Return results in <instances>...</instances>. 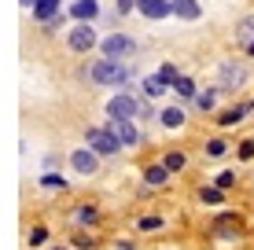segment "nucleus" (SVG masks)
I'll list each match as a JSON object with an SVG mask.
<instances>
[{"label":"nucleus","instance_id":"obj_3","mask_svg":"<svg viewBox=\"0 0 254 250\" xmlns=\"http://www.w3.org/2000/svg\"><path fill=\"white\" fill-rule=\"evenodd\" d=\"M100 48H103V59H118V63H122V59H129L136 51V41L126 37V33H111Z\"/></svg>","mask_w":254,"mask_h":250},{"label":"nucleus","instance_id":"obj_29","mask_svg":"<svg viewBox=\"0 0 254 250\" xmlns=\"http://www.w3.org/2000/svg\"><path fill=\"white\" fill-rule=\"evenodd\" d=\"M115 7H118V15H126V11L136 7V0H115Z\"/></svg>","mask_w":254,"mask_h":250},{"label":"nucleus","instance_id":"obj_17","mask_svg":"<svg viewBox=\"0 0 254 250\" xmlns=\"http://www.w3.org/2000/svg\"><path fill=\"white\" fill-rule=\"evenodd\" d=\"M159 118H162L166 129H181V125H185V110H181V107H166Z\"/></svg>","mask_w":254,"mask_h":250},{"label":"nucleus","instance_id":"obj_20","mask_svg":"<svg viewBox=\"0 0 254 250\" xmlns=\"http://www.w3.org/2000/svg\"><path fill=\"white\" fill-rule=\"evenodd\" d=\"M214 103H217V92H214V89L195 92V107H199V110H214Z\"/></svg>","mask_w":254,"mask_h":250},{"label":"nucleus","instance_id":"obj_5","mask_svg":"<svg viewBox=\"0 0 254 250\" xmlns=\"http://www.w3.org/2000/svg\"><path fill=\"white\" fill-rule=\"evenodd\" d=\"M111 133L118 136V144L122 148H133V144H140V129L133 125V118H111Z\"/></svg>","mask_w":254,"mask_h":250},{"label":"nucleus","instance_id":"obj_28","mask_svg":"<svg viewBox=\"0 0 254 250\" xmlns=\"http://www.w3.org/2000/svg\"><path fill=\"white\" fill-rule=\"evenodd\" d=\"M240 158H243V162L254 158V140H243V144H240Z\"/></svg>","mask_w":254,"mask_h":250},{"label":"nucleus","instance_id":"obj_1","mask_svg":"<svg viewBox=\"0 0 254 250\" xmlns=\"http://www.w3.org/2000/svg\"><path fill=\"white\" fill-rule=\"evenodd\" d=\"M89 77L96 85H126L129 81V70L118 63V59H100V63H92V70H89Z\"/></svg>","mask_w":254,"mask_h":250},{"label":"nucleus","instance_id":"obj_7","mask_svg":"<svg viewBox=\"0 0 254 250\" xmlns=\"http://www.w3.org/2000/svg\"><path fill=\"white\" fill-rule=\"evenodd\" d=\"M66 41H70V48H74V51H89V48L96 45V30H92L89 22H77L74 30H70Z\"/></svg>","mask_w":254,"mask_h":250},{"label":"nucleus","instance_id":"obj_15","mask_svg":"<svg viewBox=\"0 0 254 250\" xmlns=\"http://www.w3.org/2000/svg\"><path fill=\"white\" fill-rule=\"evenodd\" d=\"M56 11H59V0H37V4H33V15H37L41 22H52Z\"/></svg>","mask_w":254,"mask_h":250},{"label":"nucleus","instance_id":"obj_18","mask_svg":"<svg viewBox=\"0 0 254 250\" xmlns=\"http://www.w3.org/2000/svg\"><path fill=\"white\" fill-rule=\"evenodd\" d=\"M144 180H147V184H166V180H170L166 162H159V166H147V169H144Z\"/></svg>","mask_w":254,"mask_h":250},{"label":"nucleus","instance_id":"obj_33","mask_svg":"<svg viewBox=\"0 0 254 250\" xmlns=\"http://www.w3.org/2000/svg\"><path fill=\"white\" fill-rule=\"evenodd\" d=\"M251 110H254V103H251Z\"/></svg>","mask_w":254,"mask_h":250},{"label":"nucleus","instance_id":"obj_16","mask_svg":"<svg viewBox=\"0 0 254 250\" xmlns=\"http://www.w3.org/2000/svg\"><path fill=\"white\" fill-rule=\"evenodd\" d=\"M166 89H170V81H166L162 74H151V77L144 81V96H162Z\"/></svg>","mask_w":254,"mask_h":250},{"label":"nucleus","instance_id":"obj_4","mask_svg":"<svg viewBox=\"0 0 254 250\" xmlns=\"http://www.w3.org/2000/svg\"><path fill=\"white\" fill-rule=\"evenodd\" d=\"M89 148L96 154H118V136L111 133V129H89Z\"/></svg>","mask_w":254,"mask_h":250},{"label":"nucleus","instance_id":"obj_10","mask_svg":"<svg viewBox=\"0 0 254 250\" xmlns=\"http://www.w3.org/2000/svg\"><path fill=\"white\" fill-rule=\"evenodd\" d=\"M170 11L177 15V19H185V22H195L199 15H203V7H199L195 0H170Z\"/></svg>","mask_w":254,"mask_h":250},{"label":"nucleus","instance_id":"obj_21","mask_svg":"<svg viewBox=\"0 0 254 250\" xmlns=\"http://www.w3.org/2000/svg\"><path fill=\"white\" fill-rule=\"evenodd\" d=\"M173 89H177L181 96H195V81H191V77H181V74H177V81H173Z\"/></svg>","mask_w":254,"mask_h":250},{"label":"nucleus","instance_id":"obj_25","mask_svg":"<svg viewBox=\"0 0 254 250\" xmlns=\"http://www.w3.org/2000/svg\"><path fill=\"white\" fill-rule=\"evenodd\" d=\"M45 239H48V228H33L30 232V247H41Z\"/></svg>","mask_w":254,"mask_h":250},{"label":"nucleus","instance_id":"obj_30","mask_svg":"<svg viewBox=\"0 0 254 250\" xmlns=\"http://www.w3.org/2000/svg\"><path fill=\"white\" fill-rule=\"evenodd\" d=\"M159 74H162V77H166V81H170V85H173V81H177V66H170V63H166V66H162V70H159Z\"/></svg>","mask_w":254,"mask_h":250},{"label":"nucleus","instance_id":"obj_8","mask_svg":"<svg viewBox=\"0 0 254 250\" xmlns=\"http://www.w3.org/2000/svg\"><path fill=\"white\" fill-rule=\"evenodd\" d=\"M70 166H74L81 177H92L96 169H100V162H96V151H92V148H81V151L70 154Z\"/></svg>","mask_w":254,"mask_h":250},{"label":"nucleus","instance_id":"obj_19","mask_svg":"<svg viewBox=\"0 0 254 250\" xmlns=\"http://www.w3.org/2000/svg\"><path fill=\"white\" fill-rule=\"evenodd\" d=\"M199 202H203V206H221L225 192H221V188H203V192H199Z\"/></svg>","mask_w":254,"mask_h":250},{"label":"nucleus","instance_id":"obj_14","mask_svg":"<svg viewBox=\"0 0 254 250\" xmlns=\"http://www.w3.org/2000/svg\"><path fill=\"white\" fill-rule=\"evenodd\" d=\"M214 228H217V236H240V217H236V213H225V217L214 221Z\"/></svg>","mask_w":254,"mask_h":250},{"label":"nucleus","instance_id":"obj_31","mask_svg":"<svg viewBox=\"0 0 254 250\" xmlns=\"http://www.w3.org/2000/svg\"><path fill=\"white\" fill-rule=\"evenodd\" d=\"M33 4H37V0H22V7H33Z\"/></svg>","mask_w":254,"mask_h":250},{"label":"nucleus","instance_id":"obj_22","mask_svg":"<svg viewBox=\"0 0 254 250\" xmlns=\"http://www.w3.org/2000/svg\"><path fill=\"white\" fill-rule=\"evenodd\" d=\"M166 169H170V173H177V169H185V154H181V151H173V154H166Z\"/></svg>","mask_w":254,"mask_h":250},{"label":"nucleus","instance_id":"obj_11","mask_svg":"<svg viewBox=\"0 0 254 250\" xmlns=\"http://www.w3.org/2000/svg\"><path fill=\"white\" fill-rule=\"evenodd\" d=\"M236 45L247 51V55H254V15H247V19L240 22V30H236Z\"/></svg>","mask_w":254,"mask_h":250},{"label":"nucleus","instance_id":"obj_23","mask_svg":"<svg viewBox=\"0 0 254 250\" xmlns=\"http://www.w3.org/2000/svg\"><path fill=\"white\" fill-rule=\"evenodd\" d=\"M74 221H77V225H92V221H96V210H92V206H81V210L74 213Z\"/></svg>","mask_w":254,"mask_h":250},{"label":"nucleus","instance_id":"obj_32","mask_svg":"<svg viewBox=\"0 0 254 250\" xmlns=\"http://www.w3.org/2000/svg\"><path fill=\"white\" fill-rule=\"evenodd\" d=\"M52 250H66V247H52Z\"/></svg>","mask_w":254,"mask_h":250},{"label":"nucleus","instance_id":"obj_9","mask_svg":"<svg viewBox=\"0 0 254 250\" xmlns=\"http://www.w3.org/2000/svg\"><path fill=\"white\" fill-rule=\"evenodd\" d=\"M136 7H140V15L151 19V22H162L166 15H173L170 11V0H136Z\"/></svg>","mask_w":254,"mask_h":250},{"label":"nucleus","instance_id":"obj_2","mask_svg":"<svg viewBox=\"0 0 254 250\" xmlns=\"http://www.w3.org/2000/svg\"><path fill=\"white\" fill-rule=\"evenodd\" d=\"M247 85V66L236 63V59H229V63H221V70H217V89L221 92H236Z\"/></svg>","mask_w":254,"mask_h":250},{"label":"nucleus","instance_id":"obj_26","mask_svg":"<svg viewBox=\"0 0 254 250\" xmlns=\"http://www.w3.org/2000/svg\"><path fill=\"white\" fill-rule=\"evenodd\" d=\"M225 148H229L225 140H210L206 144V154H214V158H217V154H225Z\"/></svg>","mask_w":254,"mask_h":250},{"label":"nucleus","instance_id":"obj_27","mask_svg":"<svg viewBox=\"0 0 254 250\" xmlns=\"http://www.w3.org/2000/svg\"><path fill=\"white\" fill-rule=\"evenodd\" d=\"M232 184H236V173H232V169H225V173L217 177V188H232Z\"/></svg>","mask_w":254,"mask_h":250},{"label":"nucleus","instance_id":"obj_6","mask_svg":"<svg viewBox=\"0 0 254 250\" xmlns=\"http://www.w3.org/2000/svg\"><path fill=\"white\" fill-rule=\"evenodd\" d=\"M140 110H144V107H140L129 92H118V96L107 103V114H111V118H136Z\"/></svg>","mask_w":254,"mask_h":250},{"label":"nucleus","instance_id":"obj_12","mask_svg":"<svg viewBox=\"0 0 254 250\" xmlns=\"http://www.w3.org/2000/svg\"><path fill=\"white\" fill-rule=\"evenodd\" d=\"M247 114H251V103H236V107H229V110L217 114V125H236V122H243Z\"/></svg>","mask_w":254,"mask_h":250},{"label":"nucleus","instance_id":"obj_13","mask_svg":"<svg viewBox=\"0 0 254 250\" xmlns=\"http://www.w3.org/2000/svg\"><path fill=\"white\" fill-rule=\"evenodd\" d=\"M70 15H74L77 22H92L96 15H100V7H96V0H77V4H74V11H70Z\"/></svg>","mask_w":254,"mask_h":250},{"label":"nucleus","instance_id":"obj_24","mask_svg":"<svg viewBox=\"0 0 254 250\" xmlns=\"http://www.w3.org/2000/svg\"><path fill=\"white\" fill-rule=\"evenodd\" d=\"M136 228H140V232H159V228H162V221H159V217H140V221H136Z\"/></svg>","mask_w":254,"mask_h":250}]
</instances>
